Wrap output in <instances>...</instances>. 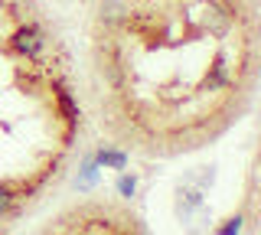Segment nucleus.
<instances>
[{
	"label": "nucleus",
	"mask_w": 261,
	"mask_h": 235,
	"mask_svg": "<svg viewBox=\"0 0 261 235\" xmlns=\"http://www.w3.org/2000/svg\"><path fill=\"white\" fill-rule=\"evenodd\" d=\"M7 46H10V53L20 56L23 62H39V59L49 56V49L56 46V39L43 30L39 20H23V23H16V30L10 33Z\"/></svg>",
	"instance_id": "obj_1"
},
{
	"label": "nucleus",
	"mask_w": 261,
	"mask_h": 235,
	"mask_svg": "<svg viewBox=\"0 0 261 235\" xmlns=\"http://www.w3.org/2000/svg\"><path fill=\"white\" fill-rule=\"evenodd\" d=\"M127 13H130V0H98L95 4V23L105 33H118Z\"/></svg>",
	"instance_id": "obj_2"
},
{
	"label": "nucleus",
	"mask_w": 261,
	"mask_h": 235,
	"mask_svg": "<svg viewBox=\"0 0 261 235\" xmlns=\"http://www.w3.org/2000/svg\"><path fill=\"white\" fill-rule=\"evenodd\" d=\"M92 157H95V164L105 167V170H124L127 167V153L118 150V147H111V144H101Z\"/></svg>",
	"instance_id": "obj_3"
},
{
	"label": "nucleus",
	"mask_w": 261,
	"mask_h": 235,
	"mask_svg": "<svg viewBox=\"0 0 261 235\" xmlns=\"http://www.w3.org/2000/svg\"><path fill=\"white\" fill-rule=\"evenodd\" d=\"M20 202H16V196H13V186H10V180H0V219H16L20 216Z\"/></svg>",
	"instance_id": "obj_4"
},
{
	"label": "nucleus",
	"mask_w": 261,
	"mask_h": 235,
	"mask_svg": "<svg viewBox=\"0 0 261 235\" xmlns=\"http://www.w3.org/2000/svg\"><path fill=\"white\" fill-rule=\"evenodd\" d=\"M98 170H101V167L95 164V157H92V153H85V157H82V170H79V180H75V186H79L82 193H88V190H92V186L98 183Z\"/></svg>",
	"instance_id": "obj_5"
},
{
	"label": "nucleus",
	"mask_w": 261,
	"mask_h": 235,
	"mask_svg": "<svg viewBox=\"0 0 261 235\" xmlns=\"http://www.w3.org/2000/svg\"><path fill=\"white\" fill-rule=\"evenodd\" d=\"M245 232V216L242 213H235V216H228L222 225H219V235H242Z\"/></svg>",
	"instance_id": "obj_6"
},
{
	"label": "nucleus",
	"mask_w": 261,
	"mask_h": 235,
	"mask_svg": "<svg viewBox=\"0 0 261 235\" xmlns=\"http://www.w3.org/2000/svg\"><path fill=\"white\" fill-rule=\"evenodd\" d=\"M134 190H137V176L134 173H121L118 176V193L124 199H130V196H134Z\"/></svg>",
	"instance_id": "obj_7"
},
{
	"label": "nucleus",
	"mask_w": 261,
	"mask_h": 235,
	"mask_svg": "<svg viewBox=\"0 0 261 235\" xmlns=\"http://www.w3.org/2000/svg\"><path fill=\"white\" fill-rule=\"evenodd\" d=\"M124 222H127V225H121V229H118V235H144V232L134 225V222H137L134 216H130V219H124Z\"/></svg>",
	"instance_id": "obj_8"
}]
</instances>
